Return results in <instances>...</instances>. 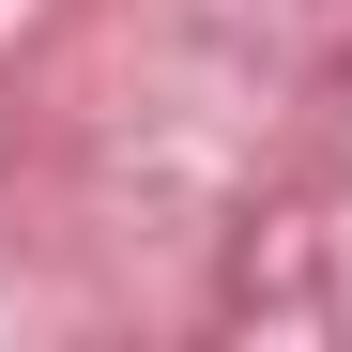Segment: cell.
I'll use <instances>...</instances> for the list:
<instances>
[]
</instances>
